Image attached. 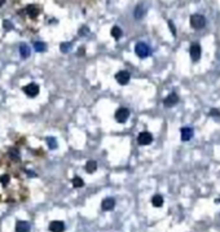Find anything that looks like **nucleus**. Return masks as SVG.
Masks as SVG:
<instances>
[{"instance_id":"c85d7f7f","label":"nucleus","mask_w":220,"mask_h":232,"mask_svg":"<svg viewBox=\"0 0 220 232\" xmlns=\"http://www.w3.org/2000/svg\"><path fill=\"white\" fill-rule=\"evenodd\" d=\"M84 53H86V49H84L83 47H82V48H79V52H78V55H79V56H82V55H84Z\"/></svg>"},{"instance_id":"7ed1b4c3","label":"nucleus","mask_w":220,"mask_h":232,"mask_svg":"<svg viewBox=\"0 0 220 232\" xmlns=\"http://www.w3.org/2000/svg\"><path fill=\"white\" fill-rule=\"evenodd\" d=\"M39 91H40L39 86L36 83H30V84H27V86L24 87V92L29 97H36L39 95Z\"/></svg>"},{"instance_id":"6ab92c4d","label":"nucleus","mask_w":220,"mask_h":232,"mask_svg":"<svg viewBox=\"0 0 220 232\" xmlns=\"http://www.w3.org/2000/svg\"><path fill=\"white\" fill-rule=\"evenodd\" d=\"M34 49L36 52H46L47 51V44L43 42H35L34 43Z\"/></svg>"},{"instance_id":"6e6552de","label":"nucleus","mask_w":220,"mask_h":232,"mask_svg":"<svg viewBox=\"0 0 220 232\" xmlns=\"http://www.w3.org/2000/svg\"><path fill=\"white\" fill-rule=\"evenodd\" d=\"M179 103V96L176 95L175 92H172V93H170L165 100H163V104H165V106L166 108H171V106H174V105H176Z\"/></svg>"},{"instance_id":"a878e982","label":"nucleus","mask_w":220,"mask_h":232,"mask_svg":"<svg viewBox=\"0 0 220 232\" xmlns=\"http://www.w3.org/2000/svg\"><path fill=\"white\" fill-rule=\"evenodd\" d=\"M88 33H90V29H88L87 26H83V27L79 30V35H80V37H83V35H87Z\"/></svg>"},{"instance_id":"393cba45","label":"nucleus","mask_w":220,"mask_h":232,"mask_svg":"<svg viewBox=\"0 0 220 232\" xmlns=\"http://www.w3.org/2000/svg\"><path fill=\"white\" fill-rule=\"evenodd\" d=\"M3 25H4V29H5L7 31H9V30H12V29H13V25H12V22H9L8 20H5L4 22H3Z\"/></svg>"},{"instance_id":"a211bd4d","label":"nucleus","mask_w":220,"mask_h":232,"mask_svg":"<svg viewBox=\"0 0 220 232\" xmlns=\"http://www.w3.org/2000/svg\"><path fill=\"white\" fill-rule=\"evenodd\" d=\"M110 34H112V37L114 38V39H121V37H122V29L121 27H118V26H114L113 29H112V31H110Z\"/></svg>"},{"instance_id":"39448f33","label":"nucleus","mask_w":220,"mask_h":232,"mask_svg":"<svg viewBox=\"0 0 220 232\" xmlns=\"http://www.w3.org/2000/svg\"><path fill=\"white\" fill-rule=\"evenodd\" d=\"M152 141H153V135L148 131L140 132L137 136V143L140 144V145H149Z\"/></svg>"},{"instance_id":"aec40b11","label":"nucleus","mask_w":220,"mask_h":232,"mask_svg":"<svg viewBox=\"0 0 220 232\" xmlns=\"http://www.w3.org/2000/svg\"><path fill=\"white\" fill-rule=\"evenodd\" d=\"M71 183H73V187L74 188H82L84 185V182H83V179L80 178V176H74L71 180Z\"/></svg>"},{"instance_id":"5701e85b","label":"nucleus","mask_w":220,"mask_h":232,"mask_svg":"<svg viewBox=\"0 0 220 232\" xmlns=\"http://www.w3.org/2000/svg\"><path fill=\"white\" fill-rule=\"evenodd\" d=\"M47 143H48L49 149H56V148H57V140L55 139V137H48V139H47Z\"/></svg>"},{"instance_id":"cd10ccee","label":"nucleus","mask_w":220,"mask_h":232,"mask_svg":"<svg viewBox=\"0 0 220 232\" xmlns=\"http://www.w3.org/2000/svg\"><path fill=\"white\" fill-rule=\"evenodd\" d=\"M168 26H170V30H171L172 35L175 37V35H176V29H175V25L172 24V21H168Z\"/></svg>"},{"instance_id":"423d86ee","label":"nucleus","mask_w":220,"mask_h":232,"mask_svg":"<svg viewBox=\"0 0 220 232\" xmlns=\"http://www.w3.org/2000/svg\"><path fill=\"white\" fill-rule=\"evenodd\" d=\"M130 78H131V75H130V73L127 70H121V71H118V73L115 74L117 82H118L119 84H122V86L127 84L130 82Z\"/></svg>"},{"instance_id":"412c9836","label":"nucleus","mask_w":220,"mask_h":232,"mask_svg":"<svg viewBox=\"0 0 220 232\" xmlns=\"http://www.w3.org/2000/svg\"><path fill=\"white\" fill-rule=\"evenodd\" d=\"M9 157L12 161H20V152L16 148L9 149Z\"/></svg>"},{"instance_id":"ddd939ff","label":"nucleus","mask_w":220,"mask_h":232,"mask_svg":"<svg viewBox=\"0 0 220 232\" xmlns=\"http://www.w3.org/2000/svg\"><path fill=\"white\" fill-rule=\"evenodd\" d=\"M30 53H31L30 47H29L26 43H22V44L20 46V55H21V57H22V59H27V57L30 56Z\"/></svg>"},{"instance_id":"20e7f679","label":"nucleus","mask_w":220,"mask_h":232,"mask_svg":"<svg viewBox=\"0 0 220 232\" xmlns=\"http://www.w3.org/2000/svg\"><path fill=\"white\" fill-rule=\"evenodd\" d=\"M128 118H130V110L127 109V108H119V109L115 112V119H117V122L124 123Z\"/></svg>"},{"instance_id":"1a4fd4ad","label":"nucleus","mask_w":220,"mask_h":232,"mask_svg":"<svg viewBox=\"0 0 220 232\" xmlns=\"http://www.w3.org/2000/svg\"><path fill=\"white\" fill-rule=\"evenodd\" d=\"M49 231L51 232H64L65 231V224L61 221H53L49 223Z\"/></svg>"},{"instance_id":"bb28decb","label":"nucleus","mask_w":220,"mask_h":232,"mask_svg":"<svg viewBox=\"0 0 220 232\" xmlns=\"http://www.w3.org/2000/svg\"><path fill=\"white\" fill-rule=\"evenodd\" d=\"M210 115H211V117H218V118H220V112H219L218 109H211V110H210Z\"/></svg>"},{"instance_id":"f8f14e48","label":"nucleus","mask_w":220,"mask_h":232,"mask_svg":"<svg viewBox=\"0 0 220 232\" xmlns=\"http://www.w3.org/2000/svg\"><path fill=\"white\" fill-rule=\"evenodd\" d=\"M145 13H146V9H145V5L144 4H139L136 5V8L134 11V16L136 20H141L144 16H145Z\"/></svg>"},{"instance_id":"4468645a","label":"nucleus","mask_w":220,"mask_h":232,"mask_svg":"<svg viewBox=\"0 0 220 232\" xmlns=\"http://www.w3.org/2000/svg\"><path fill=\"white\" fill-rule=\"evenodd\" d=\"M29 228H30V226L25 221H18L16 224V232H29Z\"/></svg>"},{"instance_id":"4be33fe9","label":"nucleus","mask_w":220,"mask_h":232,"mask_svg":"<svg viewBox=\"0 0 220 232\" xmlns=\"http://www.w3.org/2000/svg\"><path fill=\"white\" fill-rule=\"evenodd\" d=\"M60 49H61L62 53H68L69 51L71 49V43H61Z\"/></svg>"},{"instance_id":"dca6fc26","label":"nucleus","mask_w":220,"mask_h":232,"mask_svg":"<svg viewBox=\"0 0 220 232\" xmlns=\"http://www.w3.org/2000/svg\"><path fill=\"white\" fill-rule=\"evenodd\" d=\"M84 169H86V171L88 174H93L95 171L97 170V163L95 162V161H88L86 163V166H84Z\"/></svg>"},{"instance_id":"c756f323","label":"nucleus","mask_w":220,"mask_h":232,"mask_svg":"<svg viewBox=\"0 0 220 232\" xmlns=\"http://www.w3.org/2000/svg\"><path fill=\"white\" fill-rule=\"evenodd\" d=\"M5 4V0H0V7H3Z\"/></svg>"},{"instance_id":"f3484780","label":"nucleus","mask_w":220,"mask_h":232,"mask_svg":"<svg viewBox=\"0 0 220 232\" xmlns=\"http://www.w3.org/2000/svg\"><path fill=\"white\" fill-rule=\"evenodd\" d=\"M152 204L153 206H156V207H161L163 205V197L161 194H156V196H153V199H152Z\"/></svg>"},{"instance_id":"f03ea898","label":"nucleus","mask_w":220,"mask_h":232,"mask_svg":"<svg viewBox=\"0 0 220 232\" xmlns=\"http://www.w3.org/2000/svg\"><path fill=\"white\" fill-rule=\"evenodd\" d=\"M135 52L136 55L140 57V59H146L149 55H150V48L149 46L144 42H139L135 46Z\"/></svg>"},{"instance_id":"f257e3e1","label":"nucleus","mask_w":220,"mask_h":232,"mask_svg":"<svg viewBox=\"0 0 220 232\" xmlns=\"http://www.w3.org/2000/svg\"><path fill=\"white\" fill-rule=\"evenodd\" d=\"M190 26L196 30H200L206 26V18H205L202 14H192L190 16Z\"/></svg>"},{"instance_id":"b1692460","label":"nucleus","mask_w":220,"mask_h":232,"mask_svg":"<svg viewBox=\"0 0 220 232\" xmlns=\"http://www.w3.org/2000/svg\"><path fill=\"white\" fill-rule=\"evenodd\" d=\"M9 180H11V176H9V175H7V174H4V175L0 176V183H2L3 185H8Z\"/></svg>"},{"instance_id":"9b49d317","label":"nucleus","mask_w":220,"mask_h":232,"mask_svg":"<svg viewBox=\"0 0 220 232\" xmlns=\"http://www.w3.org/2000/svg\"><path fill=\"white\" fill-rule=\"evenodd\" d=\"M181 140L183 141H189L190 139H192V136L194 134L193 131V128H190V127H184V128H181Z\"/></svg>"},{"instance_id":"0eeeda50","label":"nucleus","mask_w":220,"mask_h":232,"mask_svg":"<svg viewBox=\"0 0 220 232\" xmlns=\"http://www.w3.org/2000/svg\"><path fill=\"white\" fill-rule=\"evenodd\" d=\"M190 57H192V60L193 61H198L201 59V46L200 44H197V43H194V44L190 46Z\"/></svg>"},{"instance_id":"2eb2a0df","label":"nucleus","mask_w":220,"mask_h":232,"mask_svg":"<svg viewBox=\"0 0 220 232\" xmlns=\"http://www.w3.org/2000/svg\"><path fill=\"white\" fill-rule=\"evenodd\" d=\"M26 12H27V14L31 18H36V17H38V14H39V8L36 5H29L26 8Z\"/></svg>"},{"instance_id":"9d476101","label":"nucleus","mask_w":220,"mask_h":232,"mask_svg":"<svg viewBox=\"0 0 220 232\" xmlns=\"http://www.w3.org/2000/svg\"><path fill=\"white\" fill-rule=\"evenodd\" d=\"M114 206H115V200L113 197H106L104 201H102V204H101L102 210H105V212H110V210H113Z\"/></svg>"}]
</instances>
